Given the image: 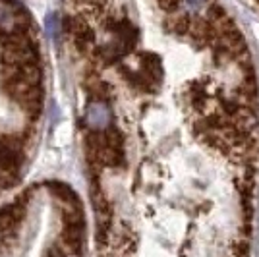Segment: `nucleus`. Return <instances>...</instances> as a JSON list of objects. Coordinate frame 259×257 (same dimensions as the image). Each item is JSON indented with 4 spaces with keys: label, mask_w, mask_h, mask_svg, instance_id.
<instances>
[{
    "label": "nucleus",
    "mask_w": 259,
    "mask_h": 257,
    "mask_svg": "<svg viewBox=\"0 0 259 257\" xmlns=\"http://www.w3.org/2000/svg\"><path fill=\"white\" fill-rule=\"evenodd\" d=\"M85 120L93 130L108 128V124H110V108H108L105 101L97 99V101L89 103V107L85 110Z\"/></svg>",
    "instance_id": "1"
},
{
    "label": "nucleus",
    "mask_w": 259,
    "mask_h": 257,
    "mask_svg": "<svg viewBox=\"0 0 259 257\" xmlns=\"http://www.w3.org/2000/svg\"><path fill=\"white\" fill-rule=\"evenodd\" d=\"M140 66H141L140 72L145 75V79H147L153 87L162 79V62L157 54H153V53L141 54Z\"/></svg>",
    "instance_id": "2"
},
{
    "label": "nucleus",
    "mask_w": 259,
    "mask_h": 257,
    "mask_svg": "<svg viewBox=\"0 0 259 257\" xmlns=\"http://www.w3.org/2000/svg\"><path fill=\"white\" fill-rule=\"evenodd\" d=\"M168 29H170L174 35H190V29H192V18H190L188 14L178 16V18H174L172 22H168Z\"/></svg>",
    "instance_id": "3"
},
{
    "label": "nucleus",
    "mask_w": 259,
    "mask_h": 257,
    "mask_svg": "<svg viewBox=\"0 0 259 257\" xmlns=\"http://www.w3.org/2000/svg\"><path fill=\"white\" fill-rule=\"evenodd\" d=\"M225 18H228V16L221 4H207L205 6V22H209L211 25L217 27Z\"/></svg>",
    "instance_id": "4"
},
{
    "label": "nucleus",
    "mask_w": 259,
    "mask_h": 257,
    "mask_svg": "<svg viewBox=\"0 0 259 257\" xmlns=\"http://www.w3.org/2000/svg\"><path fill=\"white\" fill-rule=\"evenodd\" d=\"M188 99H190L192 107L201 108L207 103V89L201 87L199 83H194V85L190 87V91H188Z\"/></svg>",
    "instance_id": "5"
},
{
    "label": "nucleus",
    "mask_w": 259,
    "mask_h": 257,
    "mask_svg": "<svg viewBox=\"0 0 259 257\" xmlns=\"http://www.w3.org/2000/svg\"><path fill=\"white\" fill-rule=\"evenodd\" d=\"M180 4L188 10V14L195 16V14H199L201 10H205V6L209 2L207 0H180Z\"/></svg>",
    "instance_id": "6"
},
{
    "label": "nucleus",
    "mask_w": 259,
    "mask_h": 257,
    "mask_svg": "<svg viewBox=\"0 0 259 257\" xmlns=\"http://www.w3.org/2000/svg\"><path fill=\"white\" fill-rule=\"evenodd\" d=\"M157 4L166 14H174V12L180 8V0H157Z\"/></svg>",
    "instance_id": "7"
}]
</instances>
